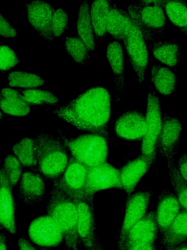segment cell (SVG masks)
Wrapping results in <instances>:
<instances>
[{"instance_id": "cell-41", "label": "cell", "mask_w": 187, "mask_h": 250, "mask_svg": "<svg viewBox=\"0 0 187 250\" xmlns=\"http://www.w3.org/2000/svg\"><path fill=\"white\" fill-rule=\"evenodd\" d=\"M18 246L19 250H47L45 249H38L24 238H19L18 240Z\"/></svg>"}, {"instance_id": "cell-44", "label": "cell", "mask_w": 187, "mask_h": 250, "mask_svg": "<svg viewBox=\"0 0 187 250\" xmlns=\"http://www.w3.org/2000/svg\"><path fill=\"white\" fill-rule=\"evenodd\" d=\"M89 250H104L103 247L99 241L93 248Z\"/></svg>"}, {"instance_id": "cell-11", "label": "cell", "mask_w": 187, "mask_h": 250, "mask_svg": "<svg viewBox=\"0 0 187 250\" xmlns=\"http://www.w3.org/2000/svg\"><path fill=\"white\" fill-rule=\"evenodd\" d=\"M88 168L70 155L66 168L54 186L76 200L90 197L85 194Z\"/></svg>"}, {"instance_id": "cell-15", "label": "cell", "mask_w": 187, "mask_h": 250, "mask_svg": "<svg viewBox=\"0 0 187 250\" xmlns=\"http://www.w3.org/2000/svg\"><path fill=\"white\" fill-rule=\"evenodd\" d=\"M182 127L176 118L165 113L158 137L157 151L166 159L173 158L181 136Z\"/></svg>"}, {"instance_id": "cell-34", "label": "cell", "mask_w": 187, "mask_h": 250, "mask_svg": "<svg viewBox=\"0 0 187 250\" xmlns=\"http://www.w3.org/2000/svg\"><path fill=\"white\" fill-rule=\"evenodd\" d=\"M9 85L13 87L32 89L42 86L44 80L38 75L21 71H13L7 76Z\"/></svg>"}, {"instance_id": "cell-39", "label": "cell", "mask_w": 187, "mask_h": 250, "mask_svg": "<svg viewBox=\"0 0 187 250\" xmlns=\"http://www.w3.org/2000/svg\"><path fill=\"white\" fill-rule=\"evenodd\" d=\"M177 168L184 179L187 181V155L184 153L178 161Z\"/></svg>"}, {"instance_id": "cell-12", "label": "cell", "mask_w": 187, "mask_h": 250, "mask_svg": "<svg viewBox=\"0 0 187 250\" xmlns=\"http://www.w3.org/2000/svg\"><path fill=\"white\" fill-rule=\"evenodd\" d=\"M122 189L119 168L107 162L88 168L85 194L94 197L96 192L110 188Z\"/></svg>"}, {"instance_id": "cell-27", "label": "cell", "mask_w": 187, "mask_h": 250, "mask_svg": "<svg viewBox=\"0 0 187 250\" xmlns=\"http://www.w3.org/2000/svg\"><path fill=\"white\" fill-rule=\"evenodd\" d=\"M76 27L77 36L85 44L89 51H93L95 48V42L88 1H82L79 5Z\"/></svg>"}, {"instance_id": "cell-20", "label": "cell", "mask_w": 187, "mask_h": 250, "mask_svg": "<svg viewBox=\"0 0 187 250\" xmlns=\"http://www.w3.org/2000/svg\"><path fill=\"white\" fill-rule=\"evenodd\" d=\"M182 209L175 194L169 189H165L160 193L154 211L159 235L168 227Z\"/></svg>"}, {"instance_id": "cell-45", "label": "cell", "mask_w": 187, "mask_h": 250, "mask_svg": "<svg viewBox=\"0 0 187 250\" xmlns=\"http://www.w3.org/2000/svg\"><path fill=\"white\" fill-rule=\"evenodd\" d=\"M5 118V115L0 110V123H1Z\"/></svg>"}, {"instance_id": "cell-5", "label": "cell", "mask_w": 187, "mask_h": 250, "mask_svg": "<svg viewBox=\"0 0 187 250\" xmlns=\"http://www.w3.org/2000/svg\"><path fill=\"white\" fill-rule=\"evenodd\" d=\"M163 0H136L127 6V11L141 31L146 40H154V36H162L167 18Z\"/></svg>"}, {"instance_id": "cell-32", "label": "cell", "mask_w": 187, "mask_h": 250, "mask_svg": "<svg viewBox=\"0 0 187 250\" xmlns=\"http://www.w3.org/2000/svg\"><path fill=\"white\" fill-rule=\"evenodd\" d=\"M21 99L29 105H54L59 100L53 93L44 89H19Z\"/></svg>"}, {"instance_id": "cell-13", "label": "cell", "mask_w": 187, "mask_h": 250, "mask_svg": "<svg viewBox=\"0 0 187 250\" xmlns=\"http://www.w3.org/2000/svg\"><path fill=\"white\" fill-rule=\"evenodd\" d=\"M27 20L35 30L49 42L54 38L52 32V20L55 8L47 0L25 2Z\"/></svg>"}, {"instance_id": "cell-17", "label": "cell", "mask_w": 187, "mask_h": 250, "mask_svg": "<svg viewBox=\"0 0 187 250\" xmlns=\"http://www.w3.org/2000/svg\"><path fill=\"white\" fill-rule=\"evenodd\" d=\"M19 195L23 202L32 206L41 202L46 193L43 177L34 171L23 172L18 183Z\"/></svg>"}, {"instance_id": "cell-10", "label": "cell", "mask_w": 187, "mask_h": 250, "mask_svg": "<svg viewBox=\"0 0 187 250\" xmlns=\"http://www.w3.org/2000/svg\"><path fill=\"white\" fill-rule=\"evenodd\" d=\"M77 233L80 246L86 250L93 248L99 240L96 233L94 197L77 200Z\"/></svg>"}, {"instance_id": "cell-24", "label": "cell", "mask_w": 187, "mask_h": 250, "mask_svg": "<svg viewBox=\"0 0 187 250\" xmlns=\"http://www.w3.org/2000/svg\"><path fill=\"white\" fill-rule=\"evenodd\" d=\"M0 110L8 115L22 117L29 113L30 106L21 99L19 89L3 88L0 89Z\"/></svg>"}, {"instance_id": "cell-38", "label": "cell", "mask_w": 187, "mask_h": 250, "mask_svg": "<svg viewBox=\"0 0 187 250\" xmlns=\"http://www.w3.org/2000/svg\"><path fill=\"white\" fill-rule=\"evenodd\" d=\"M0 35L7 38H14L17 36L16 29L11 25L7 18L2 15L0 11Z\"/></svg>"}, {"instance_id": "cell-43", "label": "cell", "mask_w": 187, "mask_h": 250, "mask_svg": "<svg viewBox=\"0 0 187 250\" xmlns=\"http://www.w3.org/2000/svg\"><path fill=\"white\" fill-rule=\"evenodd\" d=\"M166 250H187V242H184L178 246L166 249Z\"/></svg>"}, {"instance_id": "cell-35", "label": "cell", "mask_w": 187, "mask_h": 250, "mask_svg": "<svg viewBox=\"0 0 187 250\" xmlns=\"http://www.w3.org/2000/svg\"><path fill=\"white\" fill-rule=\"evenodd\" d=\"M1 167L13 188L18 184L23 173L22 166L14 154H8L4 158Z\"/></svg>"}, {"instance_id": "cell-37", "label": "cell", "mask_w": 187, "mask_h": 250, "mask_svg": "<svg viewBox=\"0 0 187 250\" xmlns=\"http://www.w3.org/2000/svg\"><path fill=\"white\" fill-rule=\"evenodd\" d=\"M20 62L15 51L6 45H0V70L7 71Z\"/></svg>"}, {"instance_id": "cell-8", "label": "cell", "mask_w": 187, "mask_h": 250, "mask_svg": "<svg viewBox=\"0 0 187 250\" xmlns=\"http://www.w3.org/2000/svg\"><path fill=\"white\" fill-rule=\"evenodd\" d=\"M122 42L137 80L142 83L145 79L149 61V53L143 35L134 22Z\"/></svg>"}, {"instance_id": "cell-21", "label": "cell", "mask_w": 187, "mask_h": 250, "mask_svg": "<svg viewBox=\"0 0 187 250\" xmlns=\"http://www.w3.org/2000/svg\"><path fill=\"white\" fill-rule=\"evenodd\" d=\"M106 57L111 65L113 76V92L117 100H120L127 90L124 82L123 49L120 43L114 41L108 43Z\"/></svg>"}, {"instance_id": "cell-28", "label": "cell", "mask_w": 187, "mask_h": 250, "mask_svg": "<svg viewBox=\"0 0 187 250\" xmlns=\"http://www.w3.org/2000/svg\"><path fill=\"white\" fill-rule=\"evenodd\" d=\"M151 82L159 93L169 96L176 91L177 80L171 70L158 64L151 66Z\"/></svg>"}, {"instance_id": "cell-2", "label": "cell", "mask_w": 187, "mask_h": 250, "mask_svg": "<svg viewBox=\"0 0 187 250\" xmlns=\"http://www.w3.org/2000/svg\"><path fill=\"white\" fill-rule=\"evenodd\" d=\"M37 167L43 177L54 179L66 168L70 155L61 138L42 132L35 138Z\"/></svg>"}, {"instance_id": "cell-33", "label": "cell", "mask_w": 187, "mask_h": 250, "mask_svg": "<svg viewBox=\"0 0 187 250\" xmlns=\"http://www.w3.org/2000/svg\"><path fill=\"white\" fill-rule=\"evenodd\" d=\"M64 46L74 60L80 65L86 67L91 63L92 59L89 51L78 36L67 37Z\"/></svg>"}, {"instance_id": "cell-29", "label": "cell", "mask_w": 187, "mask_h": 250, "mask_svg": "<svg viewBox=\"0 0 187 250\" xmlns=\"http://www.w3.org/2000/svg\"><path fill=\"white\" fill-rule=\"evenodd\" d=\"M13 154L22 167L34 168L37 167L35 138L25 137L16 142L12 147Z\"/></svg>"}, {"instance_id": "cell-23", "label": "cell", "mask_w": 187, "mask_h": 250, "mask_svg": "<svg viewBox=\"0 0 187 250\" xmlns=\"http://www.w3.org/2000/svg\"><path fill=\"white\" fill-rule=\"evenodd\" d=\"M160 236V243L166 249L187 240V210L182 209L168 227Z\"/></svg>"}, {"instance_id": "cell-31", "label": "cell", "mask_w": 187, "mask_h": 250, "mask_svg": "<svg viewBox=\"0 0 187 250\" xmlns=\"http://www.w3.org/2000/svg\"><path fill=\"white\" fill-rule=\"evenodd\" d=\"M169 180L181 207L187 210V181L179 173L173 158L167 159Z\"/></svg>"}, {"instance_id": "cell-16", "label": "cell", "mask_w": 187, "mask_h": 250, "mask_svg": "<svg viewBox=\"0 0 187 250\" xmlns=\"http://www.w3.org/2000/svg\"><path fill=\"white\" fill-rule=\"evenodd\" d=\"M6 175L0 167V218L4 229L12 234L17 233L16 205Z\"/></svg>"}, {"instance_id": "cell-18", "label": "cell", "mask_w": 187, "mask_h": 250, "mask_svg": "<svg viewBox=\"0 0 187 250\" xmlns=\"http://www.w3.org/2000/svg\"><path fill=\"white\" fill-rule=\"evenodd\" d=\"M158 236L154 211H148L129 231L125 241L124 250H127L131 246L138 243H156Z\"/></svg>"}, {"instance_id": "cell-9", "label": "cell", "mask_w": 187, "mask_h": 250, "mask_svg": "<svg viewBox=\"0 0 187 250\" xmlns=\"http://www.w3.org/2000/svg\"><path fill=\"white\" fill-rule=\"evenodd\" d=\"M28 233L32 244L42 249L55 248L64 242L61 229L47 214L35 218L28 227Z\"/></svg>"}, {"instance_id": "cell-7", "label": "cell", "mask_w": 187, "mask_h": 250, "mask_svg": "<svg viewBox=\"0 0 187 250\" xmlns=\"http://www.w3.org/2000/svg\"><path fill=\"white\" fill-rule=\"evenodd\" d=\"M152 194L151 190L145 189L128 196L122 224L118 231L116 250H124L129 231L147 212Z\"/></svg>"}, {"instance_id": "cell-46", "label": "cell", "mask_w": 187, "mask_h": 250, "mask_svg": "<svg viewBox=\"0 0 187 250\" xmlns=\"http://www.w3.org/2000/svg\"><path fill=\"white\" fill-rule=\"evenodd\" d=\"M2 229H3V228L2 226L1 221H0V230Z\"/></svg>"}, {"instance_id": "cell-4", "label": "cell", "mask_w": 187, "mask_h": 250, "mask_svg": "<svg viewBox=\"0 0 187 250\" xmlns=\"http://www.w3.org/2000/svg\"><path fill=\"white\" fill-rule=\"evenodd\" d=\"M71 156L88 168L106 162L109 153V138L95 133H86L74 138L60 137Z\"/></svg>"}, {"instance_id": "cell-40", "label": "cell", "mask_w": 187, "mask_h": 250, "mask_svg": "<svg viewBox=\"0 0 187 250\" xmlns=\"http://www.w3.org/2000/svg\"><path fill=\"white\" fill-rule=\"evenodd\" d=\"M156 243L147 242L134 244L127 250H157Z\"/></svg>"}, {"instance_id": "cell-26", "label": "cell", "mask_w": 187, "mask_h": 250, "mask_svg": "<svg viewBox=\"0 0 187 250\" xmlns=\"http://www.w3.org/2000/svg\"><path fill=\"white\" fill-rule=\"evenodd\" d=\"M111 0H94L90 7V16L94 38L98 43L102 42L107 35L106 18Z\"/></svg>"}, {"instance_id": "cell-19", "label": "cell", "mask_w": 187, "mask_h": 250, "mask_svg": "<svg viewBox=\"0 0 187 250\" xmlns=\"http://www.w3.org/2000/svg\"><path fill=\"white\" fill-rule=\"evenodd\" d=\"M152 164L148 158L140 155L119 169L122 189L128 196L132 193L138 183L149 171Z\"/></svg>"}, {"instance_id": "cell-1", "label": "cell", "mask_w": 187, "mask_h": 250, "mask_svg": "<svg viewBox=\"0 0 187 250\" xmlns=\"http://www.w3.org/2000/svg\"><path fill=\"white\" fill-rule=\"evenodd\" d=\"M53 112L80 130L109 137L107 125L112 116V94L103 86L89 88Z\"/></svg>"}, {"instance_id": "cell-30", "label": "cell", "mask_w": 187, "mask_h": 250, "mask_svg": "<svg viewBox=\"0 0 187 250\" xmlns=\"http://www.w3.org/2000/svg\"><path fill=\"white\" fill-rule=\"evenodd\" d=\"M186 0H163V6L169 21L187 35V5Z\"/></svg>"}, {"instance_id": "cell-6", "label": "cell", "mask_w": 187, "mask_h": 250, "mask_svg": "<svg viewBox=\"0 0 187 250\" xmlns=\"http://www.w3.org/2000/svg\"><path fill=\"white\" fill-rule=\"evenodd\" d=\"M145 116L147 129L142 139L140 155L147 157L153 163L157 152V142L162 126L163 116L159 97L153 91L148 93Z\"/></svg>"}, {"instance_id": "cell-42", "label": "cell", "mask_w": 187, "mask_h": 250, "mask_svg": "<svg viewBox=\"0 0 187 250\" xmlns=\"http://www.w3.org/2000/svg\"><path fill=\"white\" fill-rule=\"evenodd\" d=\"M0 250H7L6 236L1 231H0Z\"/></svg>"}, {"instance_id": "cell-22", "label": "cell", "mask_w": 187, "mask_h": 250, "mask_svg": "<svg viewBox=\"0 0 187 250\" xmlns=\"http://www.w3.org/2000/svg\"><path fill=\"white\" fill-rule=\"evenodd\" d=\"M134 22L126 10L111 3L106 18V31L115 41L123 42Z\"/></svg>"}, {"instance_id": "cell-3", "label": "cell", "mask_w": 187, "mask_h": 250, "mask_svg": "<svg viewBox=\"0 0 187 250\" xmlns=\"http://www.w3.org/2000/svg\"><path fill=\"white\" fill-rule=\"evenodd\" d=\"M46 213L61 229L65 247L70 250H80L77 233V200L54 186Z\"/></svg>"}, {"instance_id": "cell-14", "label": "cell", "mask_w": 187, "mask_h": 250, "mask_svg": "<svg viewBox=\"0 0 187 250\" xmlns=\"http://www.w3.org/2000/svg\"><path fill=\"white\" fill-rule=\"evenodd\" d=\"M114 129L120 138L129 141H138L145 136L147 125L145 116L137 110H131L116 119Z\"/></svg>"}, {"instance_id": "cell-25", "label": "cell", "mask_w": 187, "mask_h": 250, "mask_svg": "<svg viewBox=\"0 0 187 250\" xmlns=\"http://www.w3.org/2000/svg\"><path fill=\"white\" fill-rule=\"evenodd\" d=\"M151 52L159 62L170 67L180 65L183 59L181 47L169 41H152Z\"/></svg>"}, {"instance_id": "cell-36", "label": "cell", "mask_w": 187, "mask_h": 250, "mask_svg": "<svg viewBox=\"0 0 187 250\" xmlns=\"http://www.w3.org/2000/svg\"><path fill=\"white\" fill-rule=\"evenodd\" d=\"M68 16L67 12L61 8L55 9L52 20V32L54 37L61 36L67 29Z\"/></svg>"}]
</instances>
